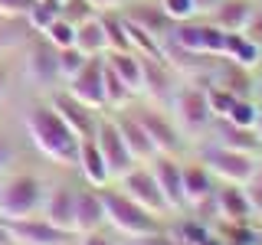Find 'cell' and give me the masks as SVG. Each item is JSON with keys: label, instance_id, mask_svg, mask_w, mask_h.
Returning a JSON list of instances; mask_svg holds the SVG:
<instances>
[{"label": "cell", "instance_id": "8d00e7d4", "mask_svg": "<svg viewBox=\"0 0 262 245\" xmlns=\"http://www.w3.org/2000/svg\"><path fill=\"white\" fill-rule=\"evenodd\" d=\"M33 4L36 0H0V16L4 20H23Z\"/></svg>", "mask_w": 262, "mask_h": 245}, {"label": "cell", "instance_id": "7c38bea8", "mask_svg": "<svg viewBox=\"0 0 262 245\" xmlns=\"http://www.w3.org/2000/svg\"><path fill=\"white\" fill-rule=\"evenodd\" d=\"M59 49L53 43H36L27 49V59H23V76L33 85H53L59 79Z\"/></svg>", "mask_w": 262, "mask_h": 245}, {"label": "cell", "instance_id": "c3c4849f", "mask_svg": "<svg viewBox=\"0 0 262 245\" xmlns=\"http://www.w3.org/2000/svg\"><path fill=\"white\" fill-rule=\"evenodd\" d=\"M49 4H62V0H49Z\"/></svg>", "mask_w": 262, "mask_h": 245}, {"label": "cell", "instance_id": "ee69618b", "mask_svg": "<svg viewBox=\"0 0 262 245\" xmlns=\"http://www.w3.org/2000/svg\"><path fill=\"white\" fill-rule=\"evenodd\" d=\"M220 0H193V7H196V13H210L213 7H216Z\"/></svg>", "mask_w": 262, "mask_h": 245}, {"label": "cell", "instance_id": "44dd1931", "mask_svg": "<svg viewBox=\"0 0 262 245\" xmlns=\"http://www.w3.org/2000/svg\"><path fill=\"white\" fill-rule=\"evenodd\" d=\"M108 69L118 76L125 85L131 88V95L144 92V69H141V56L135 49H125V53H108Z\"/></svg>", "mask_w": 262, "mask_h": 245}, {"label": "cell", "instance_id": "7a4b0ae2", "mask_svg": "<svg viewBox=\"0 0 262 245\" xmlns=\"http://www.w3.org/2000/svg\"><path fill=\"white\" fill-rule=\"evenodd\" d=\"M102 203H105V223L115 232H121L125 239H144V235L161 232L158 216H151L144 206H138L131 196H125L121 190H108L102 186Z\"/></svg>", "mask_w": 262, "mask_h": 245}, {"label": "cell", "instance_id": "603a6c76", "mask_svg": "<svg viewBox=\"0 0 262 245\" xmlns=\"http://www.w3.org/2000/svg\"><path fill=\"white\" fill-rule=\"evenodd\" d=\"M220 147H229V151H243V154H256L262 151V137L256 134V128H239L233 121H223L220 128Z\"/></svg>", "mask_w": 262, "mask_h": 245}, {"label": "cell", "instance_id": "5bb4252c", "mask_svg": "<svg viewBox=\"0 0 262 245\" xmlns=\"http://www.w3.org/2000/svg\"><path fill=\"white\" fill-rule=\"evenodd\" d=\"M43 219L53 223L56 229H66V232H76V190L72 186H53L43 203Z\"/></svg>", "mask_w": 262, "mask_h": 245}, {"label": "cell", "instance_id": "7bdbcfd3", "mask_svg": "<svg viewBox=\"0 0 262 245\" xmlns=\"http://www.w3.org/2000/svg\"><path fill=\"white\" fill-rule=\"evenodd\" d=\"M82 245H115V242L108 239V235H102V232L95 229V232H85V239H82Z\"/></svg>", "mask_w": 262, "mask_h": 245}, {"label": "cell", "instance_id": "484cf974", "mask_svg": "<svg viewBox=\"0 0 262 245\" xmlns=\"http://www.w3.org/2000/svg\"><path fill=\"white\" fill-rule=\"evenodd\" d=\"M76 46H79L85 56H102V53H108L105 30H102V20H98V16H92V20H85V23H79V27H76Z\"/></svg>", "mask_w": 262, "mask_h": 245}, {"label": "cell", "instance_id": "1f68e13d", "mask_svg": "<svg viewBox=\"0 0 262 245\" xmlns=\"http://www.w3.org/2000/svg\"><path fill=\"white\" fill-rule=\"evenodd\" d=\"M256 114H259V105L252 102V98H236L223 121H233V125H239V128H252L256 125Z\"/></svg>", "mask_w": 262, "mask_h": 245}, {"label": "cell", "instance_id": "f35d334b", "mask_svg": "<svg viewBox=\"0 0 262 245\" xmlns=\"http://www.w3.org/2000/svg\"><path fill=\"white\" fill-rule=\"evenodd\" d=\"M243 36H246V39H252V43H256V46L262 49V10H256V13H252V20L246 23Z\"/></svg>", "mask_w": 262, "mask_h": 245}, {"label": "cell", "instance_id": "ac0fdd59", "mask_svg": "<svg viewBox=\"0 0 262 245\" xmlns=\"http://www.w3.org/2000/svg\"><path fill=\"white\" fill-rule=\"evenodd\" d=\"M53 108L56 114L76 131V137H92L95 134V111L85 108L82 102H76L72 95H56L53 98Z\"/></svg>", "mask_w": 262, "mask_h": 245}, {"label": "cell", "instance_id": "7dc6e473", "mask_svg": "<svg viewBox=\"0 0 262 245\" xmlns=\"http://www.w3.org/2000/svg\"><path fill=\"white\" fill-rule=\"evenodd\" d=\"M252 128H256V134L262 137V105H259V114H256V125H252Z\"/></svg>", "mask_w": 262, "mask_h": 245}, {"label": "cell", "instance_id": "bcb514c9", "mask_svg": "<svg viewBox=\"0 0 262 245\" xmlns=\"http://www.w3.org/2000/svg\"><path fill=\"white\" fill-rule=\"evenodd\" d=\"M0 245H10V232H7V226H4V216H0Z\"/></svg>", "mask_w": 262, "mask_h": 245}, {"label": "cell", "instance_id": "5b68a950", "mask_svg": "<svg viewBox=\"0 0 262 245\" xmlns=\"http://www.w3.org/2000/svg\"><path fill=\"white\" fill-rule=\"evenodd\" d=\"M203 163H207V170L213 177H220L223 183H236L243 186L246 180L252 177V170H256V154H243V151H229V147H210L207 154H203Z\"/></svg>", "mask_w": 262, "mask_h": 245}, {"label": "cell", "instance_id": "f907efd6", "mask_svg": "<svg viewBox=\"0 0 262 245\" xmlns=\"http://www.w3.org/2000/svg\"><path fill=\"white\" fill-rule=\"evenodd\" d=\"M10 245H13V242H10Z\"/></svg>", "mask_w": 262, "mask_h": 245}, {"label": "cell", "instance_id": "e575fe53", "mask_svg": "<svg viewBox=\"0 0 262 245\" xmlns=\"http://www.w3.org/2000/svg\"><path fill=\"white\" fill-rule=\"evenodd\" d=\"M158 7L164 10V16H167L170 23H184V20H193V13H196L193 0H161Z\"/></svg>", "mask_w": 262, "mask_h": 245}, {"label": "cell", "instance_id": "83f0119b", "mask_svg": "<svg viewBox=\"0 0 262 245\" xmlns=\"http://www.w3.org/2000/svg\"><path fill=\"white\" fill-rule=\"evenodd\" d=\"M102 92H105V108H121L131 102V88L108 69V62L102 65Z\"/></svg>", "mask_w": 262, "mask_h": 245}, {"label": "cell", "instance_id": "e0dca14e", "mask_svg": "<svg viewBox=\"0 0 262 245\" xmlns=\"http://www.w3.org/2000/svg\"><path fill=\"white\" fill-rule=\"evenodd\" d=\"M105 226V203L102 190L89 186V190H76V232H95Z\"/></svg>", "mask_w": 262, "mask_h": 245}, {"label": "cell", "instance_id": "7402d4cb", "mask_svg": "<svg viewBox=\"0 0 262 245\" xmlns=\"http://www.w3.org/2000/svg\"><path fill=\"white\" fill-rule=\"evenodd\" d=\"M141 69H144V92H151L158 102L174 98V76H170V62L141 56Z\"/></svg>", "mask_w": 262, "mask_h": 245}, {"label": "cell", "instance_id": "4fadbf2b", "mask_svg": "<svg viewBox=\"0 0 262 245\" xmlns=\"http://www.w3.org/2000/svg\"><path fill=\"white\" fill-rule=\"evenodd\" d=\"M151 174L158 180L164 200H167L170 209L184 206V180H180V163L170 157V154H154L151 157Z\"/></svg>", "mask_w": 262, "mask_h": 245}, {"label": "cell", "instance_id": "3957f363", "mask_svg": "<svg viewBox=\"0 0 262 245\" xmlns=\"http://www.w3.org/2000/svg\"><path fill=\"white\" fill-rule=\"evenodd\" d=\"M43 206V183L33 174H16L0 186V216L4 219H23L36 216Z\"/></svg>", "mask_w": 262, "mask_h": 245}, {"label": "cell", "instance_id": "d6a6232c", "mask_svg": "<svg viewBox=\"0 0 262 245\" xmlns=\"http://www.w3.org/2000/svg\"><path fill=\"white\" fill-rule=\"evenodd\" d=\"M56 56H59V79H72V76L82 69V65L89 62V56L82 53L79 46H66V49H59Z\"/></svg>", "mask_w": 262, "mask_h": 245}, {"label": "cell", "instance_id": "8992f818", "mask_svg": "<svg viewBox=\"0 0 262 245\" xmlns=\"http://www.w3.org/2000/svg\"><path fill=\"white\" fill-rule=\"evenodd\" d=\"M92 137H95L98 151H102L105 163H108V174H112V177H125L131 167H138V160L131 157L128 144L121 141V134H118V128H115L112 118H98Z\"/></svg>", "mask_w": 262, "mask_h": 245}, {"label": "cell", "instance_id": "d6986e66", "mask_svg": "<svg viewBox=\"0 0 262 245\" xmlns=\"http://www.w3.org/2000/svg\"><path fill=\"white\" fill-rule=\"evenodd\" d=\"M213 209H216V216H223L226 223H249V216H252L246 190L236 186V183H226L223 190L213 193Z\"/></svg>", "mask_w": 262, "mask_h": 245}, {"label": "cell", "instance_id": "30bf717a", "mask_svg": "<svg viewBox=\"0 0 262 245\" xmlns=\"http://www.w3.org/2000/svg\"><path fill=\"white\" fill-rule=\"evenodd\" d=\"M135 118L141 121V128H144V134H147V141H151L154 147V154H174L180 151V131L174 128V121H167L161 111H154V108H144V111H135Z\"/></svg>", "mask_w": 262, "mask_h": 245}, {"label": "cell", "instance_id": "f6af8a7d", "mask_svg": "<svg viewBox=\"0 0 262 245\" xmlns=\"http://www.w3.org/2000/svg\"><path fill=\"white\" fill-rule=\"evenodd\" d=\"M7 79H10V69H7V62H0V98L7 95Z\"/></svg>", "mask_w": 262, "mask_h": 245}, {"label": "cell", "instance_id": "2e32d148", "mask_svg": "<svg viewBox=\"0 0 262 245\" xmlns=\"http://www.w3.org/2000/svg\"><path fill=\"white\" fill-rule=\"evenodd\" d=\"M76 167L82 170V177H85L89 186H95V190L108 186L112 174H108V163H105L102 151H98L95 137H82V141H79V160H76Z\"/></svg>", "mask_w": 262, "mask_h": 245}, {"label": "cell", "instance_id": "ffe728a7", "mask_svg": "<svg viewBox=\"0 0 262 245\" xmlns=\"http://www.w3.org/2000/svg\"><path fill=\"white\" fill-rule=\"evenodd\" d=\"M115 128H118L121 141L128 144L131 157H135L138 163H141V160H151V157H154V147H151V141H147V134H144L141 121L135 118V111H128V114H121V118H115Z\"/></svg>", "mask_w": 262, "mask_h": 245}, {"label": "cell", "instance_id": "681fc988", "mask_svg": "<svg viewBox=\"0 0 262 245\" xmlns=\"http://www.w3.org/2000/svg\"><path fill=\"white\" fill-rule=\"evenodd\" d=\"M66 245H69V242H66Z\"/></svg>", "mask_w": 262, "mask_h": 245}, {"label": "cell", "instance_id": "277c9868", "mask_svg": "<svg viewBox=\"0 0 262 245\" xmlns=\"http://www.w3.org/2000/svg\"><path fill=\"white\" fill-rule=\"evenodd\" d=\"M118 180H121L118 190L125 196H131L138 206H144L151 216H164V212H170L167 200H164V193L158 186V180H154V174H151V167H131L128 174L118 177Z\"/></svg>", "mask_w": 262, "mask_h": 245}, {"label": "cell", "instance_id": "52a82bcc", "mask_svg": "<svg viewBox=\"0 0 262 245\" xmlns=\"http://www.w3.org/2000/svg\"><path fill=\"white\" fill-rule=\"evenodd\" d=\"M4 226L10 232V242H20V245H66V242H72V232L56 229L53 223L36 219V216L4 219Z\"/></svg>", "mask_w": 262, "mask_h": 245}, {"label": "cell", "instance_id": "60d3db41", "mask_svg": "<svg viewBox=\"0 0 262 245\" xmlns=\"http://www.w3.org/2000/svg\"><path fill=\"white\" fill-rule=\"evenodd\" d=\"M121 4H125V0H89V7H92L95 13H112V10H118Z\"/></svg>", "mask_w": 262, "mask_h": 245}, {"label": "cell", "instance_id": "ba28073f", "mask_svg": "<svg viewBox=\"0 0 262 245\" xmlns=\"http://www.w3.org/2000/svg\"><path fill=\"white\" fill-rule=\"evenodd\" d=\"M102 65H105L102 56H89V62L82 65V69H79L72 79H69V95L76 98V102H82L85 108H92V111H102V108H105Z\"/></svg>", "mask_w": 262, "mask_h": 245}, {"label": "cell", "instance_id": "6da1fadb", "mask_svg": "<svg viewBox=\"0 0 262 245\" xmlns=\"http://www.w3.org/2000/svg\"><path fill=\"white\" fill-rule=\"evenodd\" d=\"M27 134H30L33 147L46 160L59 163V167H72L79 160V141L82 137H76V131L56 114L53 105H36L27 114Z\"/></svg>", "mask_w": 262, "mask_h": 245}, {"label": "cell", "instance_id": "836d02e7", "mask_svg": "<svg viewBox=\"0 0 262 245\" xmlns=\"http://www.w3.org/2000/svg\"><path fill=\"white\" fill-rule=\"evenodd\" d=\"M59 16L79 27V23L92 20V16H95V10L89 7V0H62V4H59Z\"/></svg>", "mask_w": 262, "mask_h": 245}, {"label": "cell", "instance_id": "9a60e30c", "mask_svg": "<svg viewBox=\"0 0 262 245\" xmlns=\"http://www.w3.org/2000/svg\"><path fill=\"white\" fill-rule=\"evenodd\" d=\"M252 13H256L252 0H220L210 10V23L220 27L223 33H243L246 23L252 20Z\"/></svg>", "mask_w": 262, "mask_h": 245}, {"label": "cell", "instance_id": "f1b7e54d", "mask_svg": "<svg viewBox=\"0 0 262 245\" xmlns=\"http://www.w3.org/2000/svg\"><path fill=\"white\" fill-rule=\"evenodd\" d=\"M203 95H207V105H210L213 118H226L229 108H233V102H236V95L229 92L226 85H220V82H210V85L203 88Z\"/></svg>", "mask_w": 262, "mask_h": 245}, {"label": "cell", "instance_id": "cb8c5ba5", "mask_svg": "<svg viewBox=\"0 0 262 245\" xmlns=\"http://www.w3.org/2000/svg\"><path fill=\"white\" fill-rule=\"evenodd\" d=\"M226 59L233 62V65H239V69H256L259 65V56H262V49L252 43V39H246L243 33H226Z\"/></svg>", "mask_w": 262, "mask_h": 245}, {"label": "cell", "instance_id": "8fae6325", "mask_svg": "<svg viewBox=\"0 0 262 245\" xmlns=\"http://www.w3.org/2000/svg\"><path fill=\"white\" fill-rule=\"evenodd\" d=\"M174 114H177V125L184 131H200L210 125V105L203 88H180L174 95Z\"/></svg>", "mask_w": 262, "mask_h": 245}, {"label": "cell", "instance_id": "4dcf8cb0", "mask_svg": "<svg viewBox=\"0 0 262 245\" xmlns=\"http://www.w3.org/2000/svg\"><path fill=\"white\" fill-rule=\"evenodd\" d=\"M46 43H53L56 49H66V46H76V23L56 16L53 23L46 27Z\"/></svg>", "mask_w": 262, "mask_h": 245}, {"label": "cell", "instance_id": "d4e9b609", "mask_svg": "<svg viewBox=\"0 0 262 245\" xmlns=\"http://www.w3.org/2000/svg\"><path fill=\"white\" fill-rule=\"evenodd\" d=\"M128 23H135V27H141V30H147L151 36H167V30L174 27V23L164 16V10L161 7H135V10H128V13H121Z\"/></svg>", "mask_w": 262, "mask_h": 245}, {"label": "cell", "instance_id": "b9f144b4", "mask_svg": "<svg viewBox=\"0 0 262 245\" xmlns=\"http://www.w3.org/2000/svg\"><path fill=\"white\" fill-rule=\"evenodd\" d=\"M10 160H13V147L4 141V137H0V174H4L7 167H10Z\"/></svg>", "mask_w": 262, "mask_h": 245}, {"label": "cell", "instance_id": "ab89813d", "mask_svg": "<svg viewBox=\"0 0 262 245\" xmlns=\"http://www.w3.org/2000/svg\"><path fill=\"white\" fill-rule=\"evenodd\" d=\"M135 245H187V242H180V239H164L161 232H154V235H144V239H135Z\"/></svg>", "mask_w": 262, "mask_h": 245}, {"label": "cell", "instance_id": "74e56055", "mask_svg": "<svg viewBox=\"0 0 262 245\" xmlns=\"http://www.w3.org/2000/svg\"><path fill=\"white\" fill-rule=\"evenodd\" d=\"M203 239H207V229H203L200 223H184V229H180V242H187V245H200Z\"/></svg>", "mask_w": 262, "mask_h": 245}, {"label": "cell", "instance_id": "d590c367", "mask_svg": "<svg viewBox=\"0 0 262 245\" xmlns=\"http://www.w3.org/2000/svg\"><path fill=\"white\" fill-rule=\"evenodd\" d=\"M246 190V200H249V206L256 216H262V163H256V170H252V177L243 183Z\"/></svg>", "mask_w": 262, "mask_h": 245}, {"label": "cell", "instance_id": "f546056e", "mask_svg": "<svg viewBox=\"0 0 262 245\" xmlns=\"http://www.w3.org/2000/svg\"><path fill=\"white\" fill-rule=\"evenodd\" d=\"M56 16H59V4H49V0H36V4H33L30 10H27V16H23V20H27V27H30V30L46 33V27L56 20Z\"/></svg>", "mask_w": 262, "mask_h": 245}, {"label": "cell", "instance_id": "9c48e42d", "mask_svg": "<svg viewBox=\"0 0 262 245\" xmlns=\"http://www.w3.org/2000/svg\"><path fill=\"white\" fill-rule=\"evenodd\" d=\"M180 180H184V206H193L200 212L203 206L213 209V174L207 163H180Z\"/></svg>", "mask_w": 262, "mask_h": 245}, {"label": "cell", "instance_id": "4316f807", "mask_svg": "<svg viewBox=\"0 0 262 245\" xmlns=\"http://www.w3.org/2000/svg\"><path fill=\"white\" fill-rule=\"evenodd\" d=\"M98 20H102V30H105V43H108V53H125L131 49L128 43V30H125V20H121V13H98Z\"/></svg>", "mask_w": 262, "mask_h": 245}]
</instances>
